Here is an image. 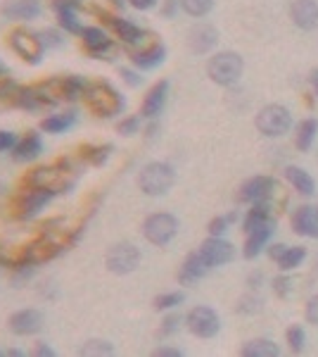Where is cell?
Here are the masks:
<instances>
[{
	"mask_svg": "<svg viewBox=\"0 0 318 357\" xmlns=\"http://www.w3.org/2000/svg\"><path fill=\"white\" fill-rule=\"evenodd\" d=\"M81 98H84V102L88 105V110H93L97 117H114V114H119L126 107L119 91L112 89L107 82L86 84L84 96Z\"/></svg>",
	"mask_w": 318,
	"mask_h": 357,
	"instance_id": "obj_1",
	"label": "cell"
},
{
	"mask_svg": "<svg viewBox=\"0 0 318 357\" xmlns=\"http://www.w3.org/2000/svg\"><path fill=\"white\" fill-rule=\"evenodd\" d=\"M69 162H57V165H48V167H36V169L29 174L24 181L26 186H38V188H53V191H67V188L74 186V176Z\"/></svg>",
	"mask_w": 318,
	"mask_h": 357,
	"instance_id": "obj_2",
	"label": "cell"
},
{
	"mask_svg": "<svg viewBox=\"0 0 318 357\" xmlns=\"http://www.w3.org/2000/svg\"><path fill=\"white\" fill-rule=\"evenodd\" d=\"M176 181V172L166 162H150L143 167L141 176H138V186L145 195H164Z\"/></svg>",
	"mask_w": 318,
	"mask_h": 357,
	"instance_id": "obj_3",
	"label": "cell"
},
{
	"mask_svg": "<svg viewBox=\"0 0 318 357\" xmlns=\"http://www.w3.org/2000/svg\"><path fill=\"white\" fill-rule=\"evenodd\" d=\"M57 195V191L53 188H38V186H29L26 191H22L19 195L15 198V217L17 220H33L36 215L45 210Z\"/></svg>",
	"mask_w": 318,
	"mask_h": 357,
	"instance_id": "obj_4",
	"label": "cell"
},
{
	"mask_svg": "<svg viewBox=\"0 0 318 357\" xmlns=\"http://www.w3.org/2000/svg\"><path fill=\"white\" fill-rule=\"evenodd\" d=\"M207 74L214 84L233 86L242 77V57L238 53H216L207 62Z\"/></svg>",
	"mask_w": 318,
	"mask_h": 357,
	"instance_id": "obj_5",
	"label": "cell"
},
{
	"mask_svg": "<svg viewBox=\"0 0 318 357\" xmlns=\"http://www.w3.org/2000/svg\"><path fill=\"white\" fill-rule=\"evenodd\" d=\"M8 43L22 60L29 62V65H40V60H43L45 48H43V43H40V36L29 31V29H13L8 36Z\"/></svg>",
	"mask_w": 318,
	"mask_h": 357,
	"instance_id": "obj_6",
	"label": "cell"
},
{
	"mask_svg": "<svg viewBox=\"0 0 318 357\" xmlns=\"http://www.w3.org/2000/svg\"><path fill=\"white\" fill-rule=\"evenodd\" d=\"M178 234V220L169 212H154L143 224V236L152 245H166Z\"/></svg>",
	"mask_w": 318,
	"mask_h": 357,
	"instance_id": "obj_7",
	"label": "cell"
},
{
	"mask_svg": "<svg viewBox=\"0 0 318 357\" xmlns=\"http://www.w3.org/2000/svg\"><path fill=\"white\" fill-rule=\"evenodd\" d=\"M292 126V114L283 105H266L262 112L257 114V129L264 136H283L287 134Z\"/></svg>",
	"mask_w": 318,
	"mask_h": 357,
	"instance_id": "obj_8",
	"label": "cell"
},
{
	"mask_svg": "<svg viewBox=\"0 0 318 357\" xmlns=\"http://www.w3.org/2000/svg\"><path fill=\"white\" fill-rule=\"evenodd\" d=\"M107 269L114 274H131L133 269L138 267V262H141V250H138L133 243H117L109 248L107 257Z\"/></svg>",
	"mask_w": 318,
	"mask_h": 357,
	"instance_id": "obj_9",
	"label": "cell"
},
{
	"mask_svg": "<svg viewBox=\"0 0 318 357\" xmlns=\"http://www.w3.org/2000/svg\"><path fill=\"white\" fill-rule=\"evenodd\" d=\"M186 321H188V329L200 338H212V336H216L218 329H221L218 314L214 312L212 307H205V305L190 310Z\"/></svg>",
	"mask_w": 318,
	"mask_h": 357,
	"instance_id": "obj_10",
	"label": "cell"
},
{
	"mask_svg": "<svg viewBox=\"0 0 318 357\" xmlns=\"http://www.w3.org/2000/svg\"><path fill=\"white\" fill-rule=\"evenodd\" d=\"M200 255L205 257V262L209 267H221V264H228L233 260V245L228 241H223L221 236H209L200 245Z\"/></svg>",
	"mask_w": 318,
	"mask_h": 357,
	"instance_id": "obj_11",
	"label": "cell"
},
{
	"mask_svg": "<svg viewBox=\"0 0 318 357\" xmlns=\"http://www.w3.org/2000/svg\"><path fill=\"white\" fill-rule=\"evenodd\" d=\"M276 181L271 176H254L240 186V200L242 203H266L269 195L273 193Z\"/></svg>",
	"mask_w": 318,
	"mask_h": 357,
	"instance_id": "obj_12",
	"label": "cell"
},
{
	"mask_svg": "<svg viewBox=\"0 0 318 357\" xmlns=\"http://www.w3.org/2000/svg\"><path fill=\"white\" fill-rule=\"evenodd\" d=\"M40 326H43V314L38 310L26 307L10 317V331L17 333V336H33V333L40 331Z\"/></svg>",
	"mask_w": 318,
	"mask_h": 357,
	"instance_id": "obj_13",
	"label": "cell"
},
{
	"mask_svg": "<svg viewBox=\"0 0 318 357\" xmlns=\"http://www.w3.org/2000/svg\"><path fill=\"white\" fill-rule=\"evenodd\" d=\"M209 269L212 267L205 262V257L200 255V250L190 252L186 260H183L181 269H178V281H181L183 286H193V284H198V281L209 272Z\"/></svg>",
	"mask_w": 318,
	"mask_h": 357,
	"instance_id": "obj_14",
	"label": "cell"
},
{
	"mask_svg": "<svg viewBox=\"0 0 318 357\" xmlns=\"http://www.w3.org/2000/svg\"><path fill=\"white\" fill-rule=\"evenodd\" d=\"M0 13H3V17H8V20L31 22L40 17V3L38 0H8Z\"/></svg>",
	"mask_w": 318,
	"mask_h": 357,
	"instance_id": "obj_15",
	"label": "cell"
},
{
	"mask_svg": "<svg viewBox=\"0 0 318 357\" xmlns=\"http://www.w3.org/2000/svg\"><path fill=\"white\" fill-rule=\"evenodd\" d=\"M292 22L304 31H311V29L318 26V3L316 0H294L290 8Z\"/></svg>",
	"mask_w": 318,
	"mask_h": 357,
	"instance_id": "obj_16",
	"label": "cell"
},
{
	"mask_svg": "<svg viewBox=\"0 0 318 357\" xmlns=\"http://www.w3.org/2000/svg\"><path fill=\"white\" fill-rule=\"evenodd\" d=\"M218 41V31L212 24H198L190 29L188 33V45L193 53H209V50L216 45Z\"/></svg>",
	"mask_w": 318,
	"mask_h": 357,
	"instance_id": "obj_17",
	"label": "cell"
},
{
	"mask_svg": "<svg viewBox=\"0 0 318 357\" xmlns=\"http://www.w3.org/2000/svg\"><path fill=\"white\" fill-rule=\"evenodd\" d=\"M43 153V138L38 131H29L24 138H19L15 146V160L17 162H33Z\"/></svg>",
	"mask_w": 318,
	"mask_h": 357,
	"instance_id": "obj_18",
	"label": "cell"
},
{
	"mask_svg": "<svg viewBox=\"0 0 318 357\" xmlns=\"http://www.w3.org/2000/svg\"><path fill=\"white\" fill-rule=\"evenodd\" d=\"M292 229L299 236H314L318 238V210L316 207H299L297 212L292 215Z\"/></svg>",
	"mask_w": 318,
	"mask_h": 357,
	"instance_id": "obj_19",
	"label": "cell"
},
{
	"mask_svg": "<svg viewBox=\"0 0 318 357\" xmlns=\"http://www.w3.org/2000/svg\"><path fill=\"white\" fill-rule=\"evenodd\" d=\"M81 38H84V45L88 48V53L95 55V57L105 55L107 50L112 48V38H109L100 26H86V29H81Z\"/></svg>",
	"mask_w": 318,
	"mask_h": 357,
	"instance_id": "obj_20",
	"label": "cell"
},
{
	"mask_svg": "<svg viewBox=\"0 0 318 357\" xmlns=\"http://www.w3.org/2000/svg\"><path fill=\"white\" fill-rule=\"evenodd\" d=\"M166 93H169V82H159L150 89V93L143 100V117L154 119L157 114L164 110V102H166Z\"/></svg>",
	"mask_w": 318,
	"mask_h": 357,
	"instance_id": "obj_21",
	"label": "cell"
},
{
	"mask_svg": "<svg viewBox=\"0 0 318 357\" xmlns=\"http://www.w3.org/2000/svg\"><path fill=\"white\" fill-rule=\"evenodd\" d=\"M105 17H107V24L117 31V36L124 43L136 45V43L143 41V36H145V31H143L141 26L133 24V22H129V20H119V17H109V15H105Z\"/></svg>",
	"mask_w": 318,
	"mask_h": 357,
	"instance_id": "obj_22",
	"label": "cell"
},
{
	"mask_svg": "<svg viewBox=\"0 0 318 357\" xmlns=\"http://www.w3.org/2000/svg\"><path fill=\"white\" fill-rule=\"evenodd\" d=\"M164 57H166V48L161 43H154V45H150V48H143V50H138V53H133L131 60L138 69H154L164 62Z\"/></svg>",
	"mask_w": 318,
	"mask_h": 357,
	"instance_id": "obj_23",
	"label": "cell"
},
{
	"mask_svg": "<svg viewBox=\"0 0 318 357\" xmlns=\"http://www.w3.org/2000/svg\"><path fill=\"white\" fill-rule=\"evenodd\" d=\"M271 234H273V222H269L266 227H259V229H254V231L247 234V243H245V257H247V260L257 257L259 252L264 250V245L269 243Z\"/></svg>",
	"mask_w": 318,
	"mask_h": 357,
	"instance_id": "obj_24",
	"label": "cell"
},
{
	"mask_svg": "<svg viewBox=\"0 0 318 357\" xmlns=\"http://www.w3.org/2000/svg\"><path fill=\"white\" fill-rule=\"evenodd\" d=\"M74 122H77V112L74 110L50 114V117H45L40 122V131H45V134H65L67 129H72Z\"/></svg>",
	"mask_w": 318,
	"mask_h": 357,
	"instance_id": "obj_25",
	"label": "cell"
},
{
	"mask_svg": "<svg viewBox=\"0 0 318 357\" xmlns=\"http://www.w3.org/2000/svg\"><path fill=\"white\" fill-rule=\"evenodd\" d=\"M285 176H287V181H290L302 195H311V193H314V188H316L314 186V178L306 174L304 169H299V167H287Z\"/></svg>",
	"mask_w": 318,
	"mask_h": 357,
	"instance_id": "obj_26",
	"label": "cell"
},
{
	"mask_svg": "<svg viewBox=\"0 0 318 357\" xmlns=\"http://www.w3.org/2000/svg\"><path fill=\"white\" fill-rule=\"evenodd\" d=\"M280 350L276 343L266 341V338H262V341H250L242 345V355L245 357H276Z\"/></svg>",
	"mask_w": 318,
	"mask_h": 357,
	"instance_id": "obj_27",
	"label": "cell"
},
{
	"mask_svg": "<svg viewBox=\"0 0 318 357\" xmlns=\"http://www.w3.org/2000/svg\"><path fill=\"white\" fill-rule=\"evenodd\" d=\"M269 222H271L269 205H266V203H254V207L250 210V215L245 217V231L250 234V231H254V229L266 227Z\"/></svg>",
	"mask_w": 318,
	"mask_h": 357,
	"instance_id": "obj_28",
	"label": "cell"
},
{
	"mask_svg": "<svg viewBox=\"0 0 318 357\" xmlns=\"http://www.w3.org/2000/svg\"><path fill=\"white\" fill-rule=\"evenodd\" d=\"M316 131H318V122L316 119H304L297 129V136H294V143H297L299 151H309L311 143L316 138Z\"/></svg>",
	"mask_w": 318,
	"mask_h": 357,
	"instance_id": "obj_29",
	"label": "cell"
},
{
	"mask_svg": "<svg viewBox=\"0 0 318 357\" xmlns=\"http://www.w3.org/2000/svg\"><path fill=\"white\" fill-rule=\"evenodd\" d=\"M109 153H112V146H84L81 148V160L100 167L107 162Z\"/></svg>",
	"mask_w": 318,
	"mask_h": 357,
	"instance_id": "obj_30",
	"label": "cell"
},
{
	"mask_svg": "<svg viewBox=\"0 0 318 357\" xmlns=\"http://www.w3.org/2000/svg\"><path fill=\"white\" fill-rule=\"evenodd\" d=\"M57 22L67 33H81V22L77 17V8H57Z\"/></svg>",
	"mask_w": 318,
	"mask_h": 357,
	"instance_id": "obj_31",
	"label": "cell"
},
{
	"mask_svg": "<svg viewBox=\"0 0 318 357\" xmlns=\"http://www.w3.org/2000/svg\"><path fill=\"white\" fill-rule=\"evenodd\" d=\"M304 257H306V250L304 248H287L285 252H283V257L278 260V264H280V269L283 272H290V269H294V267H299V264L304 262Z\"/></svg>",
	"mask_w": 318,
	"mask_h": 357,
	"instance_id": "obj_32",
	"label": "cell"
},
{
	"mask_svg": "<svg viewBox=\"0 0 318 357\" xmlns=\"http://www.w3.org/2000/svg\"><path fill=\"white\" fill-rule=\"evenodd\" d=\"M112 353H114V348H112V343H107V341H88L79 348V355H84V357H102V355H112Z\"/></svg>",
	"mask_w": 318,
	"mask_h": 357,
	"instance_id": "obj_33",
	"label": "cell"
},
{
	"mask_svg": "<svg viewBox=\"0 0 318 357\" xmlns=\"http://www.w3.org/2000/svg\"><path fill=\"white\" fill-rule=\"evenodd\" d=\"M181 8L186 10L190 17H205L212 13L214 0H181Z\"/></svg>",
	"mask_w": 318,
	"mask_h": 357,
	"instance_id": "obj_34",
	"label": "cell"
},
{
	"mask_svg": "<svg viewBox=\"0 0 318 357\" xmlns=\"http://www.w3.org/2000/svg\"><path fill=\"white\" fill-rule=\"evenodd\" d=\"M183 301H186V296L183 293H164V296H157L154 298V310H173L178 307Z\"/></svg>",
	"mask_w": 318,
	"mask_h": 357,
	"instance_id": "obj_35",
	"label": "cell"
},
{
	"mask_svg": "<svg viewBox=\"0 0 318 357\" xmlns=\"http://www.w3.org/2000/svg\"><path fill=\"white\" fill-rule=\"evenodd\" d=\"M38 36H40V43H43L45 50H48V48H60V45L65 43V36H62L57 29H45V31H40Z\"/></svg>",
	"mask_w": 318,
	"mask_h": 357,
	"instance_id": "obj_36",
	"label": "cell"
},
{
	"mask_svg": "<svg viewBox=\"0 0 318 357\" xmlns=\"http://www.w3.org/2000/svg\"><path fill=\"white\" fill-rule=\"evenodd\" d=\"M117 129H119V134H124V136L138 134V131H141V117H138V114H131V117L121 119Z\"/></svg>",
	"mask_w": 318,
	"mask_h": 357,
	"instance_id": "obj_37",
	"label": "cell"
},
{
	"mask_svg": "<svg viewBox=\"0 0 318 357\" xmlns=\"http://www.w3.org/2000/svg\"><path fill=\"white\" fill-rule=\"evenodd\" d=\"M304 329L302 326H290L287 329V343H290V348L294 350V353H299V350L304 348Z\"/></svg>",
	"mask_w": 318,
	"mask_h": 357,
	"instance_id": "obj_38",
	"label": "cell"
},
{
	"mask_svg": "<svg viewBox=\"0 0 318 357\" xmlns=\"http://www.w3.org/2000/svg\"><path fill=\"white\" fill-rule=\"evenodd\" d=\"M273 291L278 293L280 298H290L292 291H294L292 279H287V276H278V279H273Z\"/></svg>",
	"mask_w": 318,
	"mask_h": 357,
	"instance_id": "obj_39",
	"label": "cell"
},
{
	"mask_svg": "<svg viewBox=\"0 0 318 357\" xmlns=\"http://www.w3.org/2000/svg\"><path fill=\"white\" fill-rule=\"evenodd\" d=\"M181 321H183V317H181V314H169L164 321H161V329H159V333H161V336H171V333H176V331H178V326H181Z\"/></svg>",
	"mask_w": 318,
	"mask_h": 357,
	"instance_id": "obj_40",
	"label": "cell"
},
{
	"mask_svg": "<svg viewBox=\"0 0 318 357\" xmlns=\"http://www.w3.org/2000/svg\"><path fill=\"white\" fill-rule=\"evenodd\" d=\"M238 310L242 314H254V312H259V310H262V301H259V298H254V296H245L240 301Z\"/></svg>",
	"mask_w": 318,
	"mask_h": 357,
	"instance_id": "obj_41",
	"label": "cell"
},
{
	"mask_svg": "<svg viewBox=\"0 0 318 357\" xmlns=\"http://www.w3.org/2000/svg\"><path fill=\"white\" fill-rule=\"evenodd\" d=\"M17 141H19V138H17L15 131H0V153L15 151Z\"/></svg>",
	"mask_w": 318,
	"mask_h": 357,
	"instance_id": "obj_42",
	"label": "cell"
},
{
	"mask_svg": "<svg viewBox=\"0 0 318 357\" xmlns=\"http://www.w3.org/2000/svg\"><path fill=\"white\" fill-rule=\"evenodd\" d=\"M119 74H121V79H124L126 84L129 86H133V89H136V86H141L143 84V77L138 72H133V69H129V67H121L119 69Z\"/></svg>",
	"mask_w": 318,
	"mask_h": 357,
	"instance_id": "obj_43",
	"label": "cell"
},
{
	"mask_svg": "<svg viewBox=\"0 0 318 357\" xmlns=\"http://www.w3.org/2000/svg\"><path fill=\"white\" fill-rule=\"evenodd\" d=\"M225 229H228V220L225 217H214L209 222V234L212 236H223Z\"/></svg>",
	"mask_w": 318,
	"mask_h": 357,
	"instance_id": "obj_44",
	"label": "cell"
},
{
	"mask_svg": "<svg viewBox=\"0 0 318 357\" xmlns=\"http://www.w3.org/2000/svg\"><path fill=\"white\" fill-rule=\"evenodd\" d=\"M306 319H309L311 324H318V296H314L306 303Z\"/></svg>",
	"mask_w": 318,
	"mask_h": 357,
	"instance_id": "obj_45",
	"label": "cell"
},
{
	"mask_svg": "<svg viewBox=\"0 0 318 357\" xmlns=\"http://www.w3.org/2000/svg\"><path fill=\"white\" fill-rule=\"evenodd\" d=\"M181 355H183L181 348H169V345H159L154 350V357H181Z\"/></svg>",
	"mask_w": 318,
	"mask_h": 357,
	"instance_id": "obj_46",
	"label": "cell"
},
{
	"mask_svg": "<svg viewBox=\"0 0 318 357\" xmlns=\"http://www.w3.org/2000/svg\"><path fill=\"white\" fill-rule=\"evenodd\" d=\"M33 355L36 357H55V350L50 348L48 343L40 341V343H36V348H33Z\"/></svg>",
	"mask_w": 318,
	"mask_h": 357,
	"instance_id": "obj_47",
	"label": "cell"
},
{
	"mask_svg": "<svg viewBox=\"0 0 318 357\" xmlns=\"http://www.w3.org/2000/svg\"><path fill=\"white\" fill-rule=\"evenodd\" d=\"M178 13V0H164V8H161V15L164 17H173Z\"/></svg>",
	"mask_w": 318,
	"mask_h": 357,
	"instance_id": "obj_48",
	"label": "cell"
},
{
	"mask_svg": "<svg viewBox=\"0 0 318 357\" xmlns=\"http://www.w3.org/2000/svg\"><path fill=\"white\" fill-rule=\"evenodd\" d=\"M287 250V245H271L269 248V255H271V260H276V262H278L280 260V257H283V252H285Z\"/></svg>",
	"mask_w": 318,
	"mask_h": 357,
	"instance_id": "obj_49",
	"label": "cell"
},
{
	"mask_svg": "<svg viewBox=\"0 0 318 357\" xmlns=\"http://www.w3.org/2000/svg\"><path fill=\"white\" fill-rule=\"evenodd\" d=\"M154 3H157V0H131V5L136 10H150V8H154Z\"/></svg>",
	"mask_w": 318,
	"mask_h": 357,
	"instance_id": "obj_50",
	"label": "cell"
},
{
	"mask_svg": "<svg viewBox=\"0 0 318 357\" xmlns=\"http://www.w3.org/2000/svg\"><path fill=\"white\" fill-rule=\"evenodd\" d=\"M5 355H10V357H24L26 353H24V350H19V348H10V350H5Z\"/></svg>",
	"mask_w": 318,
	"mask_h": 357,
	"instance_id": "obj_51",
	"label": "cell"
},
{
	"mask_svg": "<svg viewBox=\"0 0 318 357\" xmlns=\"http://www.w3.org/2000/svg\"><path fill=\"white\" fill-rule=\"evenodd\" d=\"M10 77V69H8V65H5L3 60H0V82H3V79H8Z\"/></svg>",
	"mask_w": 318,
	"mask_h": 357,
	"instance_id": "obj_52",
	"label": "cell"
},
{
	"mask_svg": "<svg viewBox=\"0 0 318 357\" xmlns=\"http://www.w3.org/2000/svg\"><path fill=\"white\" fill-rule=\"evenodd\" d=\"M311 86H314V91H316V96H318V69L311 72Z\"/></svg>",
	"mask_w": 318,
	"mask_h": 357,
	"instance_id": "obj_53",
	"label": "cell"
},
{
	"mask_svg": "<svg viewBox=\"0 0 318 357\" xmlns=\"http://www.w3.org/2000/svg\"><path fill=\"white\" fill-rule=\"evenodd\" d=\"M225 220H228V224H230V222H235V220H238V212H235V210H233V212H228V215H225Z\"/></svg>",
	"mask_w": 318,
	"mask_h": 357,
	"instance_id": "obj_54",
	"label": "cell"
},
{
	"mask_svg": "<svg viewBox=\"0 0 318 357\" xmlns=\"http://www.w3.org/2000/svg\"><path fill=\"white\" fill-rule=\"evenodd\" d=\"M114 5H117V8H124V0H112Z\"/></svg>",
	"mask_w": 318,
	"mask_h": 357,
	"instance_id": "obj_55",
	"label": "cell"
},
{
	"mask_svg": "<svg viewBox=\"0 0 318 357\" xmlns=\"http://www.w3.org/2000/svg\"><path fill=\"white\" fill-rule=\"evenodd\" d=\"M316 272H318V255H316Z\"/></svg>",
	"mask_w": 318,
	"mask_h": 357,
	"instance_id": "obj_56",
	"label": "cell"
},
{
	"mask_svg": "<svg viewBox=\"0 0 318 357\" xmlns=\"http://www.w3.org/2000/svg\"><path fill=\"white\" fill-rule=\"evenodd\" d=\"M0 357H5V350H0Z\"/></svg>",
	"mask_w": 318,
	"mask_h": 357,
	"instance_id": "obj_57",
	"label": "cell"
}]
</instances>
